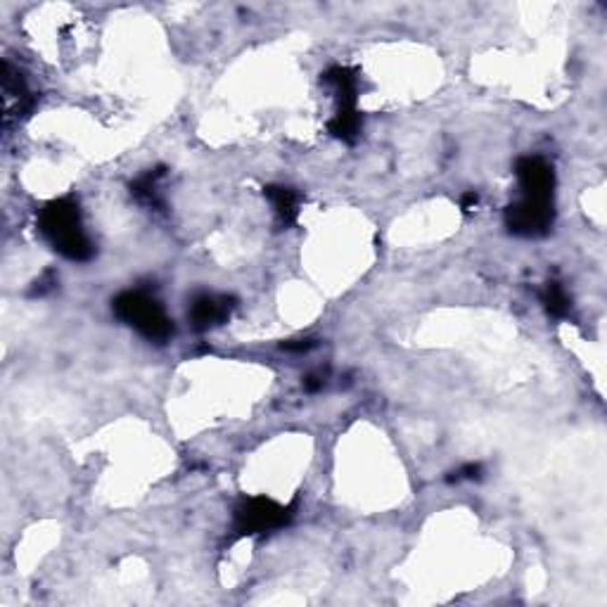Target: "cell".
<instances>
[{
    "label": "cell",
    "mask_w": 607,
    "mask_h": 607,
    "mask_svg": "<svg viewBox=\"0 0 607 607\" xmlns=\"http://www.w3.org/2000/svg\"><path fill=\"white\" fill-rule=\"evenodd\" d=\"M38 231L64 259L89 261L96 254V247L83 231L81 209L76 199L60 198L48 202L38 214Z\"/></svg>",
    "instance_id": "1"
},
{
    "label": "cell",
    "mask_w": 607,
    "mask_h": 607,
    "mask_svg": "<svg viewBox=\"0 0 607 607\" xmlns=\"http://www.w3.org/2000/svg\"><path fill=\"white\" fill-rule=\"evenodd\" d=\"M264 195L268 198V202L274 205L275 216H278L280 225H294L299 219V205L301 195L294 188H287V185H266L264 188Z\"/></svg>",
    "instance_id": "8"
},
{
    "label": "cell",
    "mask_w": 607,
    "mask_h": 607,
    "mask_svg": "<svg viewBox=\"0 0 607 607\" xmlns=\"http://www.w3.org/2000/svg\"><path fill=\"white\" fill-rule=\"evenodd\" d=\"M294 505H282L274 498L252 496L240 501L235 508V534L238 536H261L275 532L292 522Z\"/></svg>",
    "instance_id": "3"
},
{
    "label": "cell",
    "mask_w": 607,
    "mask_h": 607,
    "mask_svg": "<svg viewBox=\"0 0 607 607\" xmlns=\"http://www.w3.org/2000/svg\"><path fill=\"white\" fill-rule=\"evenodd\" d=\"M162 176H164V169H155V171L150 169L148 173H143V176L138 178L136 183H131V195H133L138 202H143V205L159 207L157 183Z\"/></svg>",
    "instance_id": "10"
},
{
    "label": "cell",
    "mask_w": 607,
    "mask_h": 607,
    "mask_svg": "<svg viewBox=\"0 0 607 607\" xmlns=\"http://www.w3.org/2000/svg\"><path fill=\"white\" fill-rule=\"evenodd\" d=\"M112 308L119 321L140 333L145 340L166 341L173 334V321L166 316L164 307L145 290H129L112 301Z\"/></svg>",
    "instance_id": "2"
},
{
    "label": "cell",
    "mask_w": 607,
    "mask_h": 607,
    "mask_svg": "<svg viewBox=\"0 0 607 607\" xmlns=\"http://www.w3.org/2000/svg\"><path fill=\"white\" fill-rule=\"evenodd\" d=\"M363 119L358 114V107L354 110H337V114L328 122L330 136L341 140V143H356L361 136Z\"/></svg>",
    "instance_id": "9"
},
{
    "label": "cell",
    "mask_w": 607,
    "mask_h": 607,
    "mask_svg": "<svg viewBox=\"0 0 607 607\" xmlns=\"http://www.w3.org/2000/svg\"><path fill=\"white\" fill-rule=\"evenodd\" d=\"M235 299L228 294H198L190 304L188 318L195 330H212L231 318Z\"/></svg>",
    "instance_id": "6"
},
{
    "label": "cell",
    "mask_w": 607,
    "mask_h": 607,
    "mask_svg": "<svg viewBox=\"0 0 607 607\" xmlns=\"http://www.w3.org/2000/svg\"><path fill=\"white\" fill-rule=\"evenodd\" d=\"M485 475V468L479 463H465L460 465L458 470H453L449 475V482H477Z\"/></svg>",
    "instance_id": "12"
},
{
    "label": "cell",
    "mask_w": 607,
    "mask_h": 607,
    "mask_svg": "<svg viewBox=\"0 0 607 607\" xmlns=\"http://www.w3.org/2000/svg\"><path fill=\"white\" fill-rule=\"evenodd\" d=\"M323 384H325V380H321V377H314V375H308L307 380H304V389H307V392H318Z\"/></svg>",
    "instance_id": "16"
},
{
    "label": "cell",
    "mask_w": 607,
    "mask_h": 607,
    "mask_svg": "<svg viewBox=\"0 0 607 607\" xmlns=\"http://www.w3.org/2000/svg\"><path fill=\"white\" fill-rule=\"evenodd\" d=\"M323 83L330 86L337 97V110H354L356 100H358V74L349 67H330L323 74Z\"/></svg>",
    "instance_id": "7"
},
{
    "label": "cell",
    "mask_w": 607,
    "mask_h": 607,
    "mask_svg": "<svg viewBox=\"0 0 607 607\" xmlns=\"http://www.w3.org/2000/svg\"><path fill=\"white\" fill-rule=\"evenodd\" d=\"M541 301H544V307H546V311L551 316H555V318H565L567 314H569V308H572V299L567 297L565 287L560 285V282H546V287H544V292H541Z\"/></svg>",
    "instance_id": "11"
},
{
    "label": "cell",
    "mask_w": 607,
    "mask_h": 607,
    "mask_svg": "<svg viewBox=\"0 0 607 607\" xmlns=\"http://www.w3.org/2000/svg\"><path fill=\"white\" fill-rule=\"evenodd\" d=\"M55 285H57L55 275H53V274H50V271H48V274L43 275L41 280H36V282H34V290H31V294H34V297H43V294L50 292V290H53V287H55Z\"/></svg>",
    "instance_id": "13"
},
{
    "label": "cell",
    "mask_w": 607,
    "mask_h": 607,
    "mask_svg": "<svg viewBox=\"0 0 607 607\" xmlns=\"http://www.w3.org/2000/svg\"><path fill=\"white\" fill-rule=\"evenodd\" d=\"M316 341L314 340H294V341H287V344H282V349L285 351H308V349H314Z\"/></svg>",
    "instance_id": "14"
},
{
    "label": "cell",
    "mask_w": 607,
    "mask_h": 607,
    "mask_svg": "<svg viewBox=\"0 0 607 607\" xmlns=\"http://www.w3.org/2000/svg\"><path fill=\"white\" fill-rule=\"evenodd\" d=\"M555 209L548 198H522L505 209V225L519 238H541L552 228Z\"/></svg>",
    "instance_id": "4"
},
{
    "label": "cell",
    "mask_w": 607,
    "mask_h": 607,
    "mask_svg": "<svg viewBox=\"0 0 607 607\" xmlns=\"http://www.w3.org/2000/svg\"><path fill=\"white\" fill-rule=\"evenodd\" d=\"M477 202H479L477 192H465L463 199H460V207H463L465 212H472V209L477 207Z\"/></svg>",
    "instance_id": "15"
},
{
    "label": "cell",
    "mask_w": 607,
    "mask_h": 607,
    "mask_svg": "<svg viewBox=\"0 0 607 607\" xmlns=\"http://www.w3.org/2000/svg\"><path fill=\"white\" fill-rule=\"evenodd\" d=\"M515 176L519 181L522 195L552 199L555 173H552V166L544 157H522L518 166H515Z\"/></svg>",
    "instance_id": "5"
}]
</instances>
